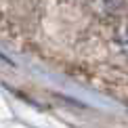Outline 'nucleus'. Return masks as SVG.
<instances>
[{
	"label": "nucleus",
	"mask_w": 128,
	"mask_h": 128,
	"mask_svg": "<svg viewBox=\"0 0 128 128\" xmlns=\"http://www.w3.org/2000/svg\"><path fill=\"white\" fill-rule=\"evenodd\" d=\"M124 6H126V0H94V8L103 17H114V15L122 13Z\"/></svg>",
	"instance_id": "1"
},
{
	"label": "nucleus",
	"mask_w": 128,
	"mask_h": 128,
	"mask_svg": "<svg viewBox=\"0 0 128 128\" xmlns=\"http://www.w3.org/2000/svg\"><path fill=\"white\" fill-rule=\"evenodd\" d=\"M116 44H118L120 52L128 59V17L118 25V32H116Z\"/></svg>",
	"instance_id": "2"
}]
</instances>
